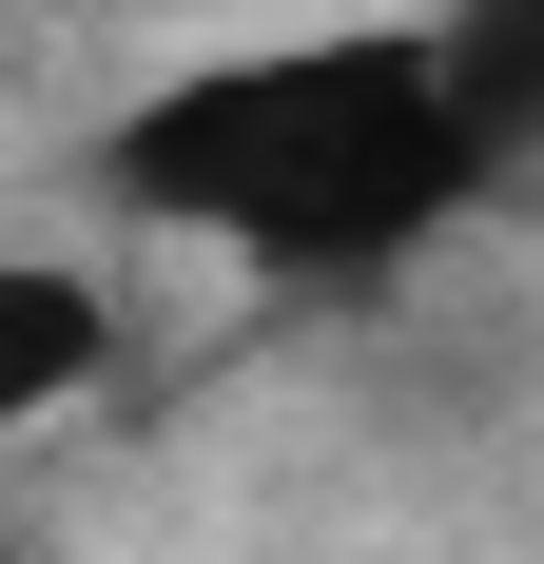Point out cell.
I'll use <instances>...</instances> for the list:
<instances>
[{"mask_svg":"<svg viewBox=\"0 0 544 564\" xmlns=\"http://www.w3.org/2000/svg\"><path fill=\"white\" fill-rule=\"evenodd\" d=\"M505 195V156L467 137L428 20H292V40H215L137 78L98 117V215L233 253L272 292H389Z\"/></svg>","mask_w":544,"mask_h":564,"instance_id":"1","label":"cell"},{"mask_svg":"<svg viewBox=\"0 0 544 564\" xmlns=\"http://www.w3.org/2000/svg\"><path fill=\"white\" fill-rule=\"evenodd\" d=\"M78 390H117V273L0 234V448H40Z\"/></svg>","mask_w":544,"mask_h":564,"instance_id":"2","label":"cell"},{"mask_svg":"<svg viewBox=\"0 0 544 564\" xmlns=\"http://www.w3.org/2000/svg\"><path fill=\"white\" fill-rule=\"evenodd\" d=\"M428 58H447V98H467V137L525 175L544 156V0H428Z\"/></svg>","mask_w":544,"mask_h":564,"instance_id":"3","label":"cell"}]
</instances>
